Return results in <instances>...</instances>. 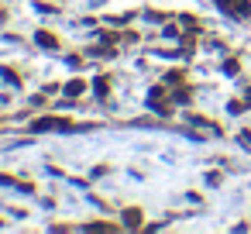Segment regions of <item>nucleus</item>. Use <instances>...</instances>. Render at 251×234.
<instances>
[{
	"label": "nucleus",
	"instance_id": "2",
	"mask_svg": "<svg viewBox=\"0 0 251 234\" xmlns=\"http://www.w3.org/2000/svg\"><path fill=\"white\" fill-rule=\"evenodd\" d=\"M83 90H86V83H79V79H73V83L66 86V93H69V97H79Z\"/></svg>",
	"mask_w": 251,
	"mask_h": 234
},
{
	"label": "nucleus",
	"instance_id": "3",
	"mask_svg": "<svg viewBox=\"0 0 251 234\" xmlns=\"http://www.w3.org/2000/svg\"><path fill=\"white\" fill-rule=\"evenodd\" d=\"M124 224H127V227H138V224H141V213H138V210H127V213H124Z\"/></svg>",
	"mask_w": 251,
	"mask_h": 234
},
{
	"label": "nucleus",
	"instance_id": "4",
	"mask_svg": "<svg viewBox=\"0 0 251 234\" xmlns=\"http://www.w3.org/2000/svg\"><path fill=\"white\" fill-rule=\"evenodd\" d=\"M38 45H45V49H55V38H52L49 31H38Z\"/></svg>",
	"mask_w": 251,
	"mask_h": 234
},
{
	"label": "nucleus",
	"instance_id": "1",
	"mask_svg": "<svg viewBox=\"0 0 251 234\" xmlns=\"http://www.w3.org/2000/svg\"><path fill=\"white\" fill-rule=\"evenodd\" d=\"M52 128H59V131H69L73 124H69V121H55V117H45V121H35V131H52Z\"/></svg>",
	"mask_w": 251,
	"mask_h": 234
}]
</instances>
